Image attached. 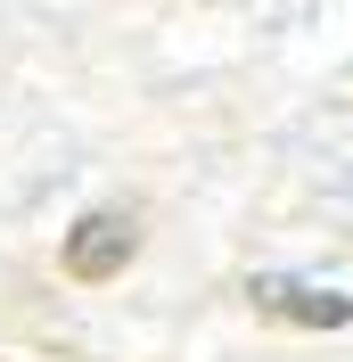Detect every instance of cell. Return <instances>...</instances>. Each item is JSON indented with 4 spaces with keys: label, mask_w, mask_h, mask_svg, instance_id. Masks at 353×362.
Segmentation results:
<instances>
[{
    "label": "cell",
    "mask_w": 353,
    "mask_h": 362,
    "mask_svg": "<svg viewBox=\"0 0 353 362\" xmlns=\"http://www.w3.org/2000/svg\"><path fill=\"white\" fill-rule=\"evenodd\" d=\"M246 296H255V313L287 321V329H345V321H353V296H337V288H312V280H280V272L246 280Z\"/></svg>",
    "instance_id": "obj_2"
},
{
    "label": "cell",
    "mask_w": 353,
    "mask_h": 362,
    "mask_svg": "<svg viewBox=\"0 0 353 362\" xmlns=\"http://www.w3.org/2000/svg\"><path fill=\"white\" fill-rule=\"evenodd\" d=\"M132 247H140V223L132 214H115V206H99V214H83V223L66 230V247H58V264L74 272V280H115V272L132 264Z\"/></svg>",
    "instance_id": "obj_1"
}]
</instances>
